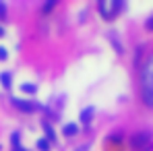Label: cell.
Listing matches in <instances>:
<instances>
[{
    "mask_svg": "<svg viewBox=\"0 0 153 151\" xmlns=\"http://www.w3.org/2000/svg\"><path fill=\"white\" fill-rule=\"evenodd\" d=\"M13 151H27V149H23V147H15Z\"/></svg>",
    "mask_w": 153,
    "mask_h": 151,
    "instance_id": "obj_15",
    "label": "cell"
},
{
    "mask_svg": "<svg viewBox=\"0 0 153 151\" xmlns=\"http://www.w3.org/2000/svg\"><path fill=\"white\" fill-rule=\"evenodd\" d=\"M54 6H56L54 0H52V2H44V8H42V10H44V13H50V10H54Z\"/></svg>",
    "mask_w": 153,
    "mask_h": 151,
    "instance_id": "obj_11",
    "label": "cell"
},
{
    "mask_svg": "<svg viewBox=\"0 0 153 151\" xmlns=\"http://www.w3.org/2000/svg\"><path fill=\"white\" fill-rule=\"evenodd\" d=\"M48 147H50V141H48V139H42V141H37V149L46 151Z\"/></svg>",
    "mask_w": 153,
    "mask_h": 151,
    "instance_id": "obj_10",
    "label": "cell"
},
{
    "mask_svg": "<svg viewBox=\"0 0 153 151\" xmlns=\"http://www.w3.org/2000/svg\"><path fill=\"white\" fill-rule=\"evenodd\" d=\"M76 130H79V128H76V124H66L64 128H62V132H64L66 137H75Z\"/></svg>",
    "mask_w": 153,
    "mask_h": 151,
    "instance_id": "obj_7",
    "label": "cell"
},
{
    "mask_svg": "<svg viewBox=\"0 0 153 151\" xmlns=\"http://www.w3.org/2000/svg\"><path fill=\"white\" fill-rule=\"evenodd\" d=\"M13 106H15L17 110L25 112V114H31V112L42 110V106H39V103H35V101H27V100H19V97H13Z\"/></svg>",
    "mask_w": 153,
    "mask_h": 151,
    "instance_id": "obj_3",
    "label": "cell"
},
{
    "mask_svg": "<svg viewBox=\"0 0 153 151\" xmlns=\"http://www.w3.org/2000/svg\"><path fill=\"white\" fill-rule=\"evenodd\" d=\"M21 89L25 91L27 95H33V93L37 91V87H35V85H31V83H23V85H21Z\"/></svg>",
    "mask_w": 153,
    "mask_h": 151,
    "instance_id": "obj_8",
    "label": "cell"
},
{
    "mask_svg": "<svg viewBox=\"0 0 153 151\" xmlns=\"http://www.w3.org/2000/svg\"><path fill=\"white\" fill-rule=\"evenodd\" d=\"M147 29H151V31H153V19H149V21H147Z\"/></svg>",
    "mask_w": 153,
    "mask_h": 151,
    "instance_id": "obj_14",
    "label": "cell"
},
{
    "mask_svg": "<svg viewBox=\"0 0 153 151\" xmlns=\"http://www.w3.org/2000/svg\"><path fill=\"white\" fill-rule=\"evenodd\" d=\"M141 95L143 101L149 108H153V66H147L141 73Z\"/></svg>",
    "mask_w": 153,
    "mask_h": 151,
    "instance_id": "obj_1",
    "label": "cell"
},
{
    "mask_svg": "<svg viewBox=\"0 0 153 151\" xmlns=\"http://www.w3.org/2000/svg\"><path fill=\"white\" fill-rule=\"evenodd\" d=\"M91 118H93V108H87V110L81 112V122H83V124H89Z\"/></svg>",
    "mask_w": 153,
    "mask_h": 151,
    "instance_id": "obj_4",
    "label": "cell"
},
{
    "mask_svg": "<svg viewBox=\"0 0 153 151\" xmlns=\"http://www.w3.org/2000/svg\"><path fill=\"white\" fill-rule=\"evenodd\" d=\"M6 58H8V56H6V50L0 48V60H6Z\"/></svg>",
    "mask_w": 153,
    "mask_h": 151,
    "instance_id": "obj_12",
    "label": "cell"
},
{
    "mask_svg": "<svg viewBox=\"0 0 153 151\" xmlns=\"http://www.w3.org/2000/svg\"><path fill=\"white\" fill-rule=\"evenodd\" d=\"M0 35H4V29H2V27H0Z\"/></svg>",
    "mask_w": 153,
    "mask_h": 151,
    "instance_id": "obj_16",
    "label": "cell"
},
{
    "mask_svg": "<svg viewBox=\"0 0 153 151\" xmlns=\"http://www.w3.org/2000/svg\"><path fill=\"white\" fill-rule=\"evenodd\" d=\"M4 15H6V6H4V4H0V19H2Z\"/></svg>",
    "mask_w": 153,
    "mask_h": 151,
    "instance_id": "obj_13",
    "label": "cell"
},
{
    "mask_svg": "<svg viewBox=\"0 0 153 151\" xmlns=\"http://www.w3.org/2000/svg\"><path fill=\"white\" fill-rule=\"evenodd\" d=\"M10 139H13V147H21V135L19 132H13Z\"/></svg>",
    "mask_w": 153,
    "mask_h": 151,
    "instance_id": "obj_9",
    "label": "cell"
},
{
    "mask_svg": "<svg viewBox=\"0 0 153 151\" xmlns=\"http://www.w3.org/2000/svg\"><path fill=\"white\" fill-rule=\"evenodd\" d=\"M0 83L4 85V89H10V83H13L10 73H2V75H0Z\"/></svg>",
    "mask_w": 153,
    "mask_h": 151,
    "instance_id": "obj_5",
    "label": "cell"
},
{
    "mask_svg": "<svg viewBox=\"0 0 153 151\" xmlns=\"http://www.w3.org/2000/svg\"><path fill=\"white\" fill-rule=\"evenodd\" d=\"M44 130H46V135H48L46 139H48L50 143H52V141H56V132H54V128H52L48 122H44Z\"/></svg>",
    "mask_w": 153,
    "mask_h": 151,
    "instance_id": "obj_6",
    "label": "cell"
},
{
    "mask_svg": "<svg viewBox=\"0 0 153 151\" xmlns=\"http://www.w3.org/2000/svg\"><path fill=\"white\" fill-rule=\"evenodd\" d=\"M130 145H132L134 149H139V151L147 149V147L151 145V135H149V132H134V135L130 137Z\"/></svg>",
    "mask_w": 153,
    "mask_h": 151,
    "instance_id": "obj_2",
    "label": "cell"
}]
</instances>
